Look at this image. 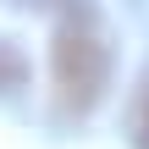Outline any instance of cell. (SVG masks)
Returning a JSON list of instances; mask_svg holds the SVG:
<instances>
[{"label":"cell","mask_w":149,"mask_h":149,"mask_svg":"<svg viewBox=\"0 0 149 149\" xmlns=\"http://www.w3.org/2000/svg\"><path fill=\"white\" fill-rule=\"evenodd\" d=\"M105 44L88 33V28H61L55 44H50V83H55V105L66 116H88L105 94Z\"/></svg>","instance_id":"1"},{"label":"cell","mask_w":149,"mask_h":149,"mask_svg":"<svg viewBox=\"0 0 149 149\" xmlns=\"http://www.w3.org/2000/svg\"><path fill=\"white\" fill-rule=\"evenodd\" d=\"M133 149H149V88L138 94V105H133Z\"/></svg>","instance_id":"2"}]
</instances>
